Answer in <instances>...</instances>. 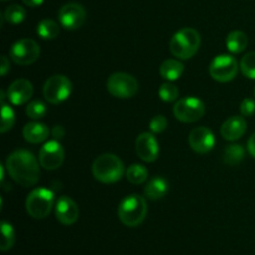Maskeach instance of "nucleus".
Masks as SVG:
<instances>
[{"label": "nucleus", "mask_w": 255, "mask_h": 255, "mask_svg": "<svg viewBox=\"0 0 255 255\" xmlns=\"http://www.w3.org/2000/svg\"><path fill=\"white\" fill-rule=\"evenodd\" d=\"M40 162L31 152L17 149L6 159V171L17 184L22 187H32L39 182Z\"/></svg>", "instance_id": "f257e3e1"}, {"label": "nucleus", "mask_w": 255, "mask_h": 255, "mask_svg": "<svg viewBox=\"0 0 255 255\" xmlns=\"http://www.w3.org/2000/svg\"><path fill=\"white\" fill-rule=\"evenodd\" d=\"M125 173L124 162L112 153H105L97 157L92 163V174L101 183H116Z\"/></svg>", "instance_id": "f03ea898"}, {"label": "nucleus", "mask_w": 255, "mask_h": 255, "mask_svg": "<svg viewBox=\"0 0 255 255\" xmlns=\"http://www.w3.org/2000/svg\"><path fill=\"white\" fill-rule=\"evenodd\" d=\"M201 46V35L192 27L179 30L169 42V51L179 60H188L197 54Z\"/></svg>", "instance_id": "7ed1b4c3"}, {"label": "nucleus", "mask_w": 255, "mask_h": 255, "mask_svg": "<svg viewBox=\"0 0 255 255\" xmlns=\"http://www.w3.org/2000/svg\"><path fill=\"white\" fill-rule=\"evenodd\" d=\"M147 211V202L143 197L138 194H129L125 197L119 204L117 216L125 226L137 227L144 221Z\"/></svg>", "instance_id": "20e7f679"}, {"label": "nucleus", "mask_w": 255, "mask_h": 255, "mask_svg": "<svg viewBox=\"0 0 255 255\" xmlns=\"http://www.w3.org/2000/svg\"><path fill=\"white\" fill-rule=\"evenodd\" d=\"M54 192L47 188H36L26 198V212L34 219H44L51 213L54 207Z\"/></svg>", "instance_id": "39448f33"}, {"label": "nucleus", "mask_w": 255, "mask_h": 255, "mask_svg": "<svg viewBox=\"0 0 255 255\" xmlns=\"http://www.w3.org/2000/svg\"><path fill=\"white\" fill-rule=\"evenodd\" d=\"M106 87L114 97L131 99L138 91V82L132 75L126 72H115L107 79Z\"/></svg>", "instance_id": "423d86ee"}, {"label": "nucleus", "mask_w": 255, "mask_h": 255, "mask_svg": "<svg viewBox=\"0 0 255 255\" xmlns=\"http://www.w3.org/2000/svg\"><path fill=\"white\" fill-rule=\"evenodd\" d=\"M72 91V84L65 75H54L46 80L42 89L45 100L52 105L66 101Z\"/></svg>", "instance_id": "0eeeda50"}, {"label": "nucleus", "mask_w": 255, "mask_h": 255, "mask_svg": "<svg viewBox=\"0 0 255 255\" xmlns=\"http://www.w3.org/2000/svg\"><path fill=\"white\" fill-rule=\"evenodd\" d=\"M206 112V106L203 101L198 97L187 96L183 99H179L173 107V114L178 121L191 124L196 122L203 117Z\"/></svg>", "instance_id": "6e6552de"}, {"label": "nucleus", "mask_w": 255, "mask_h": 255, "mask_svg": "<svg viewBox=\"0 0 255 255\" xmlns=\"http://www.w3.org/2000/svg\"><path fill=\"white\" fill-rule=\"evenodd\" d=\"M238 61L231 55H218L209 65V75L218 82H229L238 74Z\"/></svg>", "instance_id": "1a4fd4ad"}, {"label": "nucleus", "mask_w": 255, "mask_h": 255, "mask_svg": "<svg viewBox=\"0 0 255 255\" xmlns=\"http://www.w3.org/2000/svg\"><path fill=\"white\" fill-rule=\"evenodd\" d=\"M40 46L31 39H20L10 49V59L17 65L27 66L39 59Z\"/></svg>", "instance_id": "9d476101"}, {"label": "nucleus", "mask_w": 255, "mask_h": 255, "mask_svg": "<svg viewBox=\"0 0 255 255\" xmlns=\"http://www.w3.org/2000/svg\"><path fill=\"white\" fill-rule=\"evenodd\" d=\"M65 152L57 139L46 142L39 151V162L47 171H55L64 163Z\"/></svg>", "instance_id": "9b49d317"}, {"label": "nucleus", "mask_w": 255, "mask_h": 255, "mask_svg": "<svg viewBox=\"0 0 255 255\" xmlns=\"http://www.w3.org/2000/svg\"><path fill=\"white\" fill-rule=\"evenodd\" d=\"M86 20V11L84 6L77 2L65 4L59 11V21L64 29L77 30L84 25Z\"/></svg>", "instance_id": "f8f14e48"}, {"label": "nucleus", "mask_w": 255, "mask_h": 255, "mask_svg": "<svg viewBox=\"0 0 255 255\" xmlns=\"http://www.w3.org/2000/svg\"><path fill=\"white\" fill-rule=\"evenodd\" d=\"M188 143L194 152L199 154H206L213 149L216 138H214L213 132L208 127L201 126L192 129L188 137Z\"/></svg>", "instance_id": "ddd939ff"}, {"label": "nucleus", "mask_w": 255, "mask_h": 255, "mask_svg": "<svg viewBox=\"0 0 255 255\" xmlns=\"http://www.w3.org/2000/svg\"><path fill=\"white\" fill-rule=\"evenodd\" d=\"M136 152L142 161L152 163L158 158L159 146L153 133L144 132L136 139Z\"/></svg>", "instance_id": "4468645a"}, {"label": "nucleus", "mask_w": 255, "mask_h": 255, "mask_svg": "<svg viewBox=\"0 0 255 255\" xmlns=\"http://www.w3.org/2000/svg\"><path fill=\"white\" fill-rule=\"evenodd\" d=\"M79 207L74 199L67 196H61L55 204V216L64 226H71L79 219Z\"/></svg>", "instance_id": "2eb2a0df"}, {"label": "nucleus", "mask_w": 255, "mask_h": 255, "mask_svg": "<svg viewBox=\"0 0 255 255\" xmlns=\"http://www.w3.org/2000/svg\"><path fill=\"white\" fill-rule=\"evenodd\" d=\"M34 87L26 79H17L7 89V99L12 105H24L31 99Z\"/></svg>", "instance_id": "dca6fc26"}, {"label": "nucleus", "mask_w": 255, "mask_h": 255, "mask_svg": "<svg viewBox=\"0 0 255 255\" xmlns=\"http://www.w3.org/2000/svg\"><path fill=\"white\" fill-rule=\"evenodd\" d=\"M247 131V121L242 116H232L223 122L221 134L226 141L236 142L243 137Z\"/></svg>", "instance_id": "f3484780"}, {"label": "nucleus", "mask_w": 255, "mask_h": 255, "mask_svg": "<svg viewBox=\"0 0 255 255\" xmlns=\"http://www.w3.org/2000/svg\"><path fill=\"white\" fill-rule=\"evenodd\" d=\"M49 133V127L39 121L29 122V124L25 125L24 129H22V136H24L25 141L32 144H37L46 141Z\"/></svg>", "instance_id": "a211bd4d"}, {"label": "nucleus", "mask_w": 255, "mask_h": 255, "mask_svg": "<svg viewBox=\"0 0 255 255\" xmlns=\"http://www.w3.org/2000/svg\"><path fill=\"white\" fill-rule=\"evenodd\" d=\"M168 192V182L163 177H154L144 187V196L151 201L163 198Z\"/></svg>", "instance_id": "6ab92c4d"}, {"label": "nucleus", "mask_w": 255, "mask_h": 255, "mask_svg": "<svg viewBox=\"0 0 255 255\" xmlns=\"http://www.w3.org/2000/svg\"><path fill=\"white\" fill-rule=\"evenodd\" d=\"M184 66L179 60L168 59L166 61L162 62L161 67H159V74L167 81H176L183 74Z\"/></svg>", "instance_id": "aec40b11"}, {"label": "nucleus", "mask_w": 255, "mask_h": 255, "mask_svg": "<svg viewBox=\"0 0 255 255\" xmlns=\"http://www.w3.org/2000/svg\"><path fill=\"white\" fill-rule=\"evenodd\" d=\"M226 46L232 54H241L248 46V36L243 31L234 30L229 32L226 39Z\"/></svg>", "instance_id": "412c9836"}, {"label": "nucleus", "mask_w": 255, "mask_h": 255, "mask_svg": "<svg viewBox=\"0 0 255 255\" xmlns=\"http://www.w3.org/2000/svg\"><path fill=\"white\" fill-rule=\"evenodd\" d=\"M37 35L44 40H54L60 34V25L50 19H44L39 22L36 29Z\"/></svg>", "instance_id": "4be33fe9"}, {"label": "nucleus", "mask_w": 255, "mask_h": 255, "mask_svg": "<svg viewBox=\"0 0 255 255\" xmlns=\"http://www.w3.org/2000/svg\"><path fill=\"white\" fill-rule=\"evenodd\" d=\"M246 157V151L241 144H229L224 148L223 161L228 166H237Z\"/></svg>", "instance_id": "5701e85b"}, {"label": "nucleus", "mask_w": 255, "mask_h": 255, "mask_svg": "<svg viewBox=\"0 0 255 255\" xmlns=\"http://www.w3.org/2000/svg\"><path fill=\"white\" fill-rule=\"evenodd\" d=\"M126 178L132 184H142L148 178V171L142 164H132L126 169Z\"/></svg>", "instance_id": "b1692460"}, {"label": "nucleus", "mask_w": 255, "mask_h": 255, "mask_svg": "<svg viewBox=\"0 0 255 255\" xmlns=\"http://www.w3.org/2000/svg\"><path fill=\"white\" fill-rule=\"evenodd\" d=\"M15 244V231L11 223L6 221L1 222V242H0V249L6 252L12 248Z\"/></svg>", "instance_id": "393cba45"}, {"label": "nucleus", "mask_w": 255, "mask_h": 255, "mask_svg": "<svg viewBox=\"0 0 255 255\" xmlns=\"http://www.w3.org/2000/svg\"><path fill=\"white\" fill-rule=\"evenodd\" d=\"M4 17L7 22H10V24L12 25L21 24L25 20V17H26V11H25L24 7H21L20 5H10V6L5 10Z\"/></svg>", "instance_id": "a878e982"}, {"label": "nucleus", "mask_w": 255, "mask_h": 255, "mask_svg": "<svg viewBox=\"0 0 255 255\" xmlns=\"http://www.w3.org/2000/svg\"><path fill=\"white\" fill-rule=\"evenodd\" d=\"M239 67L244 76L251 80H255V52L252 51L244 55L241 60Z\"/></svg>", "instance_id": "bb28decb"}, {"label": "nucleus", "mask_w": 255, "mask_h": 255, "mask_svg": "<svg viewBox=\"0 0 255 255\" xmlns=\"http://www.w3.org/2000/svg\"><path fill=\"white\" fill-rule=\"evenodd\" d=\"M1 126H0V132L6 133L7 131L14 127L15 124V112L7 104H1Z\"/></svg>", "instance_id": "cd10ccee"}, {"label": "nucleus", "mask_w": 255, "mask_h": 255, "mask_svg": "<svg viewBox=\"0 0 255 255\" xmlns=\"http://www.w3.org/2000/svg\"><path fill=\"white\" fill-rule=\"evenodd\" d=\"M158 95L159 97H161L162 101L173 102L177 101V99H178L179 90L176 85H173L171 81H168L161 85V87H159L158 90Z\"/></svg>", "instance_id": "c85d7f7f"}, {"label": "nucleus", "mask_w": 255, "mask_h": 255, "mask_svg": "<svg viewBox=\"0 0 255 255\" xmlns=\"http://www.w3.org/2000/svg\"><path fill=\"white\" fill-rule=\"evenodd\" d=\"M26 115L32 120H40L46 115V106L40 100H34L26 106Z\"/></svg>", "instance_id": "c756f323"}, {"label": "nucleus", "mask_w": 255, "mask_h": 255, "mask_svg": "<svg viewBox=\"0 0 255 255\" xmlns=\"http://www.w3.org/2000/svg\"><path fill=\"white\" fill-rule=\"evenodd\" d=\"M167 125H168V121L166 117L163 115H157L149 121V129L153 134H158L167 128Z\"/></svg>", "instance_id": "7c9ffc66"}, {"label": "nucleus", "mask_w": 255, "mask_h": 255, "mask_svg": "<svg viewBox=\"0 0 255 255\" xmlns=\"http://www.w3.org/2000/svg\"><path fill=\"white\" fill-rule=\"evenodd\" d=\"M242 116L249 117L255 114V101L253 99H244L241 104Z\"/></svg>", "instance_id": "2f4dec72"}, {"label": "nucleus", "mask_w": 255, "mask_h": 255, "mask_svg": "<svg viewBox=\"0 0 255 255\" xmlns=\"http://www.w3.org/2000/svg\"><path fill=\"white\" fill-rule=\"evenodd\" d=\"M10 71V61L6 56H1V65H0V74L5 76Z\"/></svg>", "instance_id": "473e14b6"}, {"label": "nucleus", "mask_w": 255, "mask_h": 255, "mask_svg": "<svg viewBox=\"0 0 255 255\" xmlns=\"http://www.w3.org/2000/svg\"><path fill=\"white\" fill-rule=\"evenodd\" d=\"M51 134L55 139H61L64 138L65 136V129L62 126H55L54 128L51 129Z\"/></svg>", "instance_id": "72a5a7b5"}, {"label": "nucleus", "mask_w": 255, "mask_h": 255, "mask_svg": "<svg viewBox=\"0 0 255 255\" xmlns=\"http://www.w3.org/2000/svg\"><path fill=\"white\" fill-rule=\"evenodd\" d=\"M248 151L251 153V156L255 158V132L251 136V138L248 139Z\"/></svg>", "instance_id": "f704fd0d"}, {"label": "nucleus", "mask_w": 255, "mask_h": 255, "mask_svg": "<svg viewBox=\"0 0 255 255\" xmlns=\"http://www.w3.org/2000/svg\"><path fill=\"white\" fill-rule=\"evenodd\" d=\"M22 2L30 7H36V6H40V5L44 2V0H22Z\"/></svg>", "instance_id": "c9c22d12"}, {"label": "nucleus", "mask_w": 255, "mask_h": 255, "mask_svg": "<svg viewBox=\"0 0 255 255\" xmlns=\"http://www.w3.org/2000/svg\"><path fill=\"white\" fill-rule=\"evenodd\" d=\"M254 96H255V89H254Z\"/></svg>", "instance_id": "e433bc0d"}, {"label": "nucleus", "mask_w": 255, "mask_h": 255, "mask_svg": "<svg viewBox=\"0 0 255 255\" xmlns=\"http://www.w3.org/2000/svg\"><path fill=\"white\" fill-rule=\"evenodd\" d=\"M2 1H6V0H2Z\"/></svg>", "instance_id": "4c0bfd02"}]
</instances>
